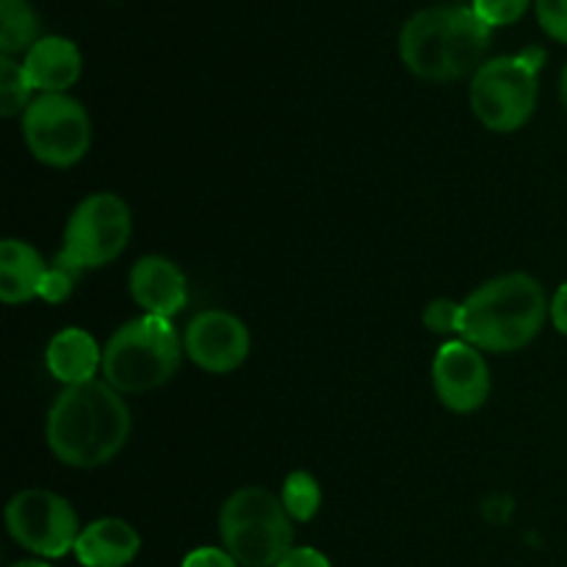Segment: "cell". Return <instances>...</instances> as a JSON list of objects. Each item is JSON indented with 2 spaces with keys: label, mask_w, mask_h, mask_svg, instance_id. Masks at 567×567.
I'll list each match as a JSON object with an SVG mask.
<instances>
[{
  "label": "cell",
  "mask_w": 567,
  "mask_h": 567,
  "mask_svg": "<svg viewBox=\"0 0 567 567\" xmlns=\"http://www.w3.org/2000/svg\"><path fill=\"white\" fill-rule=\"evenodd\" d=\"M131 430L125 396L105 380H92L64 388L53 399L44 421V441L59 463L92 471L125 449Z\"/></svg>",
  "instance_id": "cell-1"
},
{
  "label": "cell",
  "mask_w": 567,
  "mask_h": 567,
  "mask_svg": "<svg viewBox=\"0 0 567 567\" xmlns=\"http://www.w3.org/2000/svg\"><path fill=\"white\" fill-rule=\"evenodd\" d=\"M493 28L471 6H432L415 11L399 33V55L421 81H460L485 64Z\"/></svg>",
  "instance_id": "cell-2"
},
{
  "label": "cell",
  "mask_w": 567,
  "mask_h": 567,
  "mask_svg": "<svg viewBox=\"0 0 567 567\" xmlns=\"http://www.w3.org/2000/svg\"><path fill=\"white\" fill-rule=\"evenodd\" d=\"M551 319L546 288L524 271L482 282L460 305L457 336L482 352H518L529 347Z\"/></svg>",
  "instance_id": "cell-3"
},
{
  "label": "cell",
  "mask_w": 567,
  "mask_h": 567,
  "mask_svg": "<svg viewBox=\"0 0 567 567\" xmlns=\"http://www.w3.org/2000/svg\"><path fill=\"white\" fill-rule=\"evenodd\" d=\"M186 352L175 324L158 316L125 321L103 347V380L122 396H138L166 385Z\"/></svg>",
  "instance_id": "cell-4"
},
{
  "label": "cell",
  "mask_w": 567,
  "mask_h": 567,
  "mask_svg": "<svg viewBox=\"0 0 567 567\" xmlns=\"http://www.w3.org/2000/svg\"><path fill=\"white\" fill-rule=\"evenodd\" d=\"M221 546L244 567H277L293 548L291 515L260 485L233 493L219 513Z\"/></svg>",
  "instance_id": "cell-5"
},
{
  "label": "cell",
  "mask_w": 567,
  "mask_h": 567,
  "mask_svg": "<svg viewBox=\"0 0 567 567\" xmlns=\"http://www.w3.org/2000/svg\"><path fill=\"white\" fill-rule=\"evenodd\" d=\"M543 50L487 59L471 78V109L493 133H515L535 116Z\"/></svg>",
  "instance_id": "cell-6"
},
{
  "label": "cell",
  "mask_w": 567,
  "mask_h": 567,
  "mask_svg": "<svg viewBox=\"0 0 567 567\" xmlns=\"http://www.w3.org/2000/svg\"><path fill=\"white\" fill-rule=\"evenodd\" d=\"M22 136L39 164L66 169L86 158L92 120L81 100L70 94H39L22 114Z\"/></svg>",
  "instance_id": "cell-7"
},
{
  "label": "cell",
  "mask_w": 567,
  "mask_h": 567,
  "mask_svg": "<svg viewBox=\"0 0 567 567\" xmlns=\"http://www.w3.org/2000/svg\"><path fill=\"white\" fill-rule=\"evenodd\" d=\"M133 233V214L111 192L89 194L75 205L64 227V255L78 269H100L125 252Z\"/></svg>",
  "instance_id": "cell-8"
},
{
  "label": "cell",
  "mask_w": 567,
  "mask_h": 567,
  "mask_svg": "<svg viewBox=\"0 0 567 567\" xmlns=\"http://www.w3.org/2000/svg\"><path fill=\"white\" fill-rule=\"evenodd\" d=\"M6 529L11 540L42 559H61L75 551L81 524L64 496L44 487H25L6 504Z\"/></svg>",
  "instance_id": "cell-9"
},
{
  "label": "cell",
  "mask_w": 567,
  "mask_h": 567,
  "mask_svg": "<svg viewBox=\"0 0 567 567\" xmlns=\"http://www.w3.org/2000/svg\"><path fill=\"white\" fill-rule=\"evenodd\" d=\"M432 382L443 408L452 413H476L491 396V369L482 354L468 341H449L437 349L432 363Z\"/></svg>",
  "instance_id": "cell-10"
},
{
  "label": "cell",
  "mask_w": 567,
  "mask_h": 567,
  "mask_svg": "<svg viewBox=\"0 0 567 567\" xmlns=\"http://www.w3.org/2000/svg\"><path fill=\"white\" fill-rule=\"evenodd\" d=\"M249 338L247 324L238 316L227 310H203L194 316L183 336V349L208 374H230L244 360L249 358Z\"/></svg>",
  "instance_id": "cell-11"
},
{
  "label": "cell",
  "mask_w": 567,
  "mask_h": 567,
  "mask_svg": "<svg viewBox=\"0 0 567 567\" xmlns=\"http://www.w3.org/2000/svg\"><path fill=\"white\" fill-rule=\"evenodd\" d=\"M131 297L147 316L172 319L188 302V282L181 266L164 255H144L133 264Z\"/></svg>",
  "instance_id": "cell-12"
},
{
  "label": "cell",
  "mask_w": 567,
  "mask_h": 567,
  "mask_svg": "<svg viewBox=\"0 0 567 567\" xmlns=\"http://www.w3.org/2000/svg\"><path fill=\"white\" fill-rule=\"evenodd\" d=\"M28 78L39 94H66L81 78V50L66 37H42L22 59Z\"/></svg>",
  "instance_id": "cell-13"
},
{
  "label": "cell",
  "mask_w": 567,
  "mask_h": 567,
  "mask_svg": "<svg viewBox=\"0 0 567 567\" xmlns=\"http://www.w3.org/2000/svg\"><path fill=\"white\" fill-rule=\"evenodd\" d=\"M142 551V537L127 520L97 518L83 526L75 557L83 567H127Z\"/></svg>",
  "instance_id": "cell-14"
},
{
  "label": "cell",
  "mask_w": 567,
  "mask_h": 567,
  "mask_svg": "<svg viewBox=\"0 0 567 567\" xmlns=\"http://www.w3.org/2000/svg\"><path fill=\"white\" fill-rule=\"evenodd\" d=\"M44 363H48L53 380H59L64 388L83 385V382L94 380L97 369H103V349L86 330L66 327L50 338Z\"/></svg>",
  "instance_id": "cell-15"
},
{
  "label": "cell",
  "mask_w": 567,
  "mask_h": 567,
  "mask_svg": "<svg viewBox=\"0 0 567 567\" xmlns=\"http://www.w3.org/2000/svg\"><path fill=\"white\" fill-rule=\"evenodd\" d=\"M50 264L20 238H6L0 244V299L6 305H22L42 297V282Z\"/></svg>",
  "instance_id": "cell-16"
},
{
  "label": "cell",
  "mask_w": 567,
  "mask_h": 567,
  "mask_svg": "<svg viewBox=\"0 0 567 567\" xmlns=\"http://www.w3.org/2000/svg\"><path fill=\"white\" fill-rule=\"evenodd\" d=\"M42 39L39 14L28 0H0V53L25 55Z\"/></svg>",
  "instance_id": "cell-17"
},
{
  "label": "cell",
  "mask_w": 567,
  "mask_h": 567,
  "mask_svg": "<svg viewBox=\"0 0 567 567\" xmlns=\"http://www.w3.org/2000/svg\"><path fill=\"white\" fill-rule=\"evenodd\" d=\"M282 507L291 515V520L308 524L316 518L321 507V487L313 474L308 471H291L282 482Z\"/></svg>",
  "instance_id": "cell-18"
},
{
  "label": "cell",
  "mask_w": 567,
  "mask_h": 567,
  "mask_svg": "<svg viewBox=\"0 0 567 567\" xmlns=\"http://www.w3.org/2000/svg\"><path fill=\"white\" fill-rule=\"evenodd\" d=\"M33 92L37 89H33L25 66L11 59V55H0V114H25L28 105L33 103Z\"/></svg>",
  "instance_id": "cell-19"
},
{
  "label": "cell",
  "mask_w": 567,
  "mask_h": 567,
  "mask_svg": "<svg viewBox=\"0 0 567 567\" xmlns=\"http://www.w3.org/2000/svg\"><path fill=\"white\" fill-rule=\"evenodd\" d=\"M81 271L83 269H78L75 264H70L64 255H59V258L50 264L48 277H44V282H42V299H44V302H50V305L64 302V299L72 293V288H75Z\"/></svg>",
  "instance_id": "cell-20"
},
{
  "label": "cell",
  "mask_w": 567,
  "mask_h": 567,
  "mask_svg": "<svg viewBox=\"0 0 567 567\" xmlns=\"http://www.w3.org/2000/svg\"><path fill=\"white\" fill-rule=\"evenodd\" d=\"M532 0H474L471 9L476 11L485 25L491 28H502V25H513L518 22L520 17L529 11Z\"/></svg>",
  "instance_id": "cell-21"
},
{
  "label": "cell",
  "mask_w": 567,
  "mask_h": 567,
  "mask_svg": "<svg viewBox=\"0 0 567 567\" xmlns=\"http://www.w3.org/2000/svg\"><path fill=\"white\" fill-rule=\"evenodd\" d=\"M460 305L463 302H454V299H432L424 310L426 330L437 332V336H449V332L457 336Z\"/></svg>",
  "instance_id": "cell-22"
},
{
  "label": "cell",
  "mask_w": 567,
  "mask_h": 567,
  "mask_svg": "<svg viewBox=\"0 0 567 567\" xmlns=\"http://www.w3.org/2000/svg\"><path fill=\"white\" fill-rule=\"evenodd\" d=\"M535 14L548 37L567 44V0H535Z\"/></svg>",
  "instance_id": "cell-23"
},
{
  "label": "cell",
  "mask_w": 567,
  "mask_h": 567,
  "mask_svg": "<svg viewBox=\"0 0 567 567\" xmlns=\"http://www.w3.org/2000/svg\"><path fill=\"white\" fill-rule=\"evenodd\" d=\"M181 567H238V563L230 557V551H227V548L203 546V548H194V551H188Z\"/></svg>",
  "instance_id": "cell-24"
},
{
  "label": "cell",
  "mask_w": 567,
  "mask_h": 567,
  "mask_svg": "<svg viewBox=\"0 0 567 567\" xmlns=\"http://www.w3.org/2000/svg\"><path fill=\"white\" fill-rule=\"evenodd\" d=\"M277 567H332V563L319 551V548L302 546V548H291Z\"/></svg>",
  "instance_id": "cell-25"
},
{
  "label": "cell",
  "mask_w": 567,
  "mask_h": 567,
  "mask_svg": "<svg viewBox=\"0 0 567 567\" xmlns=\"http://www.w3.org/2000/svg\"><path fill=\"white\" fill-rule=\"evenodd\" d=\"M551 321H554V327H557L559 336L567 338V282H563V286L557 288V293H554Z\"/></svg>",
  "instance_id": "cell-26"
},
{
  "label": "cell",
  "mask_w": 567,
  "mask_h": 567,
  "mask_svg": "<svg viewBox=\"0 0 567 567\" xmlns=\"http://www.w3.org/2000/svg\"><path fill=\"white\" fill-rule=\"evenodd\" d=\"M559 100H563V109L567 114V64H565L563 75H559Z\"/></svg>",
  "instance_id": "cell-27"
},
{
  "label": "cell",
  "mask_w": 567,
  "mask_h": 567,
  "mask_svg": "<svg viewBox=\"0 0 567 567\" xmlns=\"http://www.w3.org/2000/svg\"><path fill=\"white\" fill-rule=\"evenodd\" d=\"M11 567H50V565L42 563V559H20V563H14Z\"/></svg>",
  "instance_id": "cell-28"
}]
</instances>
